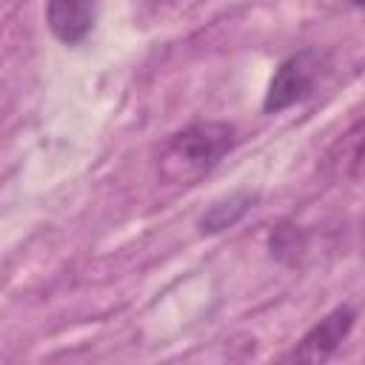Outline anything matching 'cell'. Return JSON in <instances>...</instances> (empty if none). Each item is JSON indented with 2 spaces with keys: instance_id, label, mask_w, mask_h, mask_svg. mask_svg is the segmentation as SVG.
<instances>
[{
  "instance_id": "cell-1",
  "label": "cell",
  "mask_w": 365,
  "mask_h": 365,
  "mask_svg": "<svg viewBox=\"0 0 365 365\" xmlns=\"http://www.w3.org/2000/svg\"><path fill=\"white\" fill-rule=\"evenodd\" d=\"M237 131L228 123H191L171 134L160 151V180L168 185H194L211 174L234 148Z\"/></svg>"
},
{
  "instance_id": "cell-2",
  "label": "cell",
  "mask_w": 365,
  "mask_h": 365,
  "mask_svg": "<svg viewBox=\"0 0 365 365\" xmlns=\"http://www.w3.org/2000/svg\"><path fill=\"white\" fill-rule=\"evenodd\" d=\"M319 74H322V54L319 51L302 48V51L285 57L268 83L262 108L271 114V111H282V108L305 100L314 91Z\"/></svg>"
},
{
  "instance_id": "cell-3",
  "label": "cell",
  "mask_w": 365,
  "mask_h": 365,
  "mask_svg": "<svg viewBox=\"0 0 365 365\" xmlns=\"http://www.w3.org/2000/svg\"><path fill=\"white\" fill-rule=\"evenodd\" d=\"M354 319H356V314H354L351 305H339V308H334L325 319H319V322L299 339V345L294 348L291 359H305V362L328 359V356L339 348V342L351 334Z\"/></svg>"
},
{
  "instance_id": "cell-4",
  "label": "cell",
  "mask_w": 365,
  "mask_h": 365,
  "mask_svg": "<svg viewBox=\"0 0 365 365\" xmlns=\"http://www.w3.org/2000/svg\"><path fill=\"white\" fill-rule=\"evenodd\" d=\"M97 20V0H48L46 3V23L48 31L63 46L83 43Z\"/></svg>"
},
{
  "instance_id": "cell-5",
  "label": "cell",
  "mask_w": 365,
  "mask_h": 365,
  "mask_svg": "<svg viewBox=\"0 0 365 365\" xmlns=\"http://www.w3.org/2000/svg\"><path fill=\"white\" fill-rule=\"evenodd\" d=\"M254 194L248 191H240V194H231L220 202H214L202 217H200V231L202 234H217V231H225L228 225H234L251 205H254Z\"/></svg>"
},
{
  "instance_id": "cell-6",
  "label": "cell",
  "mask_w": 365,
  "mask_h": 365,
  "mask_svg": "<svg viewBox=\"0 0 365 365\" xmlns=\"http://www.w3.org/2000/svg\"><path fill=\"white\" fill-rule=\"evenodd\" d=\"M348 3H351V6H362V0H348Z\"/></svg>"
}]
</instances>
